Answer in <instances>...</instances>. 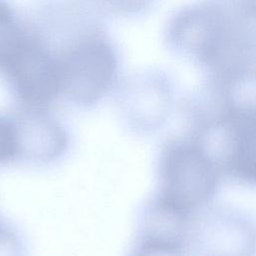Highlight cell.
I'll list each match as a JSON object with an SVG mask.
<instances>
[{
	"mask_svg": "<svg viewBox=\"0 0 256 256\" xmlns=\"http://www.w3.org/2000/svg\"><path fill=\"white\" fill-rule=\"evenodd\" d=\"M159 173L157 197L189 217L214 197L221 171L192 135L172 140L164 147Z\"/></svg>",
	"mask_w": 256,
	"mask_h": 256,
	"instance_id": "6da1fadb",
	"label": "cell"
},
{
	"mask_svg": "<svg viewBox=\"0 0 256 256\" xmlns=\"http://www.w3.org/2000/svg\"><path fill=\"white\" fill-rule=\"evenodd\" d=\"M199 136H214L212 156L221 172L239 182L256 185V108H225L200 116Z\"/></svg>",
	"mask_w": 256,
	"mask_h": 256,
	"instance_id": "7a4b0ae2",
	"label": "cell"
},
{
	"mask_svg": "<svg viewBox=\"0 0 256 256\" xmlns=\"http://www.w3.org/2000/svg\"><path fill=\"white\" fill-rule=\"evenodd\" d=\"M215 3L191 4L180 10L171 22L169 39L184 57L206 70L217 60L242 27Z\"/></svg>",
	"mask_w": 256,
	"mask_h": 256,
	"instance_id": "3957f363",
	"label": "cell"
},
{
	"mask_svg": "<svg viewBox=\"0 0 256 256\" xmlns=\"http://www.w3.org/2000/svg\"><path fill=\"white\" fill-rule=\"evenodd\" d=\"M57 69L60 92L78 103L89 104L110 86L115 59L105 43L88 39L67 50L57 62Z\"/></svg>",
	"mask_w": 256,
	"mask_h": 256,
	"instance_id": "277c9868",
	"label": "cell"
},
{
	"mask_svg": "<svg viewBox=\"0 0 256 256\" xmlns=\"http://www.w3.org/2000/svg\"><path fill=\"white\" fill-rule=\"evenodd\" d=\"M4 70L15 92L31 107L48 103L60 92L57 62L32 39H26Z\"/></svg>",
	"mask_w": 256,
	"mask_h": 256,
	"instance_id": "5b68a950",
	"label": "cell"
},
{
	"mask_svg": "<svg viewBox=\"0 0 256 256\" xmlns=\"http://www.w3.org/2000/svg\"><path fill=\"white\" fill-rule=\"evenodd\" d=\"M17 157L35 162H49L66 150V130L51 116L38 110L29 111L12 121Z\"/></svg>",
	"mask_w": 256,
	"mask_h": 256,
	"instance_id": "8992f818",
	"label": "cell"
},
{
	"mask_svg": "<svg viewBox=\"0 0 256 256\" xmlns=\"http://www.w3.org/2000/svg\"><path fill=\"white\" fill-rule=\"evenodd\" d=\"M26 37L10 9L0 2V65L5 67L22 47Z\"/></svg>",
	"mask_w": 256,
	"mask_h": 256,
	"instance_id": "52a82bcc",
	"label": "cell"
},
{
	"mask_svg": "<svg viewBox=\"0 0 256 256\" xmlns=\"http://www.w3.org/2000/svg\"><path fill=\"white\" fill-rule=\"evenodd\" d=\"M235 19L256 20V0H209Z\"/></svg>",
	"mask_w": 256,
	"mask_h": 256,
	"instance_id": "ba28073f",
	"label": "cell"
},
{
	"mask_svg": "<svg viewBox=\"0 0 256 256\" xmlns=\"http://www.w3.org/2000/svg\"><path fill=\"white\" fill-rule=\"evenodd\" d=\"M17 157L12 121L0 117V164Z\"/></svg>",
	"mask_w": 256,
	"mask_h": 256,
	"instance_id": "9c48e42d",
	"label": "cell"
},
{
	"mask_svg": "<svg viewBox=\"0 0 256 256\" xmlns=\"http://www.w3.org/2000/svg\"><path fill=\"white\" fill-rule=\"evenodd\" d=\"M0 256H22V247L17 235L0 223Z\"/></svg>",
	"mask_w": 256,
	"mask_h": 256,
	"instance_id": "30bf717a",
	"label": "cell"
}]
</instances>
